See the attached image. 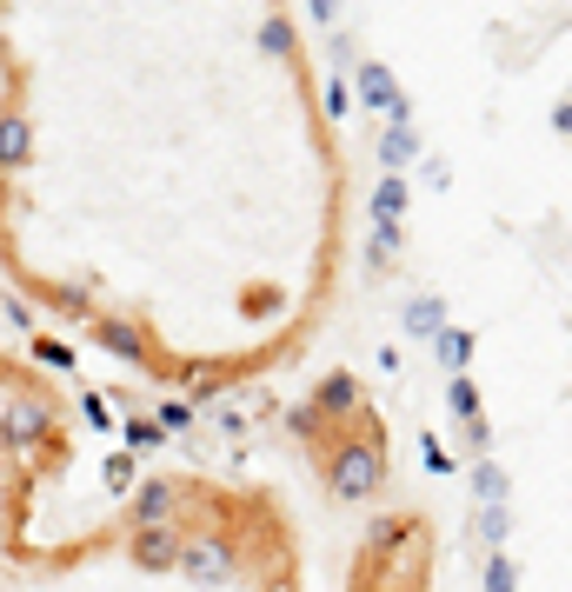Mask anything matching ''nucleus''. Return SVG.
<instances>
[]
</instances>
